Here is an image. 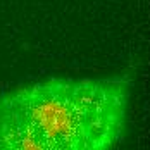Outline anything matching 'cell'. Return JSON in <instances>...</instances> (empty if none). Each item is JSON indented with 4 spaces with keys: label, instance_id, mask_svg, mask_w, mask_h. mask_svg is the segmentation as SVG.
I'll use <instances>...</instances> for the list:
<instances>
[{
    "label": "cell",
    "instance_id": "cell-1",
    "mask_svg": "<svg viewBox=\"0 0 150 150\" xmlns=\"http://www.w3.org/2000/svg\"><path fill=\"white\" fill-rule=\"evenodd\" d=\"M128 76L48 79L0 97V150H107L122 136Z\"/></svg>",
    "mask_w": 150,
    "mask_h": 150
}]
</instances>
